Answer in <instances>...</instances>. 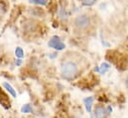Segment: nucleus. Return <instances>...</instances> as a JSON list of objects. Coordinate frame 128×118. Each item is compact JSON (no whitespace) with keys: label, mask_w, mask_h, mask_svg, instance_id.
<instances>
[{"label":"nucleus","mask_w":128,"mask_h":118,"mask_svg":"<svg viewBox=\"0 0 128 118\" xmlns=\"http://www.w3.org/2000/svg\"><path fill=\"white\" fill-rule=\"evenodd\" d=\"M62 74L66 80H72L78 74V66L72 62H66L62 66Z\"/></svg>","instance_id":"1"},{"label":"nucleus","mask_w":128,"mask_h":118,"mask_svg":"<svg viewBox=\"0 0 128 118\" xmlns=\"http://www.w3.org/2000/svg\"><path fill=\"white\" fill-rule=\"evenodd\" d=\"M31 3L34 4H40V5H46L47 4V1L46 0H29Z\"/></svg>","instance_id":"10"},{"label":"nucleus","mask_w":128,"mask_h":118,"mask_svg":"<svg viewBox=\"0 0 128 118\" xmlns=\"http://www.w3.org/2000/svg\"><path fill=\"white\" fill-rule=\"evenodd\" d=\"M90 118H94V116L92 115V113H90Z\"/></svg>","instance_id":"16"},{"label":"nucleus","mask_w":128,"mask_h":118,"mask_svg":"<svg viewBox=\"0 0 128 118\" xmlns=\"http://www.w3.org/2000/svg\"><path fill=\"white\" fill-rule=\"evenodd\" d=\"M84 106H86V109L88 113H92V103H94V97L90 96V97H86L84 99Z\"/></svg>","instance_id":"5"},{"label":"nucleus","mask_w":128,"mask_h":118,"mask_svg":"<svg viewBox=\"0 0 128 118\" xmlns=\"http://www.w3.org/2000/svg\"><path fill=\"white\" fill-rule=\"evenodd\" d=\"M96 0H82V4L84 5H92L94 2H96Z\"/></svg>","instance_id":"11"},{"label":"nucleus","mask_w":128,"mask_h":118,"mask_svg":"<svg viewBox=\"0 0 128 118\" xmlns=\"http://www.w3.org/2000/svg\"><path fill=\"white\" fill-rule=\"evenodd\" d=\"M72 118H82V117H80V116H72Z\"/></svg>","instance_id":"15"},{"label":"nucleus","mask_w":128,"mask_h":118,"mask_svg":"<svg viewBox=\"0 0 128 118\" xmlns=\"http://www.w3.org/2000/svg\"><path fill=\"white\" fill-rule=\"evenodd\" d=\"M109 68H110V66H109L108 64H106V62H103V64L100 66V68H98V70H97V72H99V74H105Z\"/></svg>","instance_id":"7"},{"label":"nucleus","mask_w":128,"mask_h":118,"mask_svg":"<svg viewBox=\"0 0 128 118\" xmlns=\"http://www.w3.org/2000/svg\"><path fill=\"white\" fill-rule=\"evenodd\" d=\"M15 55H16V57L18 58L19 60L23 59V57H24V52H23V50L20 48V47H18V48H16V50H15Z\"/></svg>","instance_id":"9"},{"label":"nucleus","mask_w":128,"mask_h":118,"mask_svg":"<svg viewBox=\"0 0 128 118\" xmlns=\"http://www.w3.org/2000/svg\"><path fill=\"white\" fill-rule=\"evenodd\" d=\"M60 17L62 18V19H66V11H64V9H61V11H60Z\"/></svg>","instance_id":"12"},{"label":"nucleus","mask_w":128,"mask_h":118,"mask_svg":"<svg viewBox=\"0 0 128 118\" xmlns=\"http://www.w3.org/2000/svg\"><path fill=\"white\" fill-rule=\"evenodd\" d=\"M108 115V112L106 110V108L103 105H96L94 108V116L96 118H106Z\"/></svg>","instance_id":"4"},{"label":"nucleus","mask_w":128,"mask_h":118,"mask_svg":"<svg viewBox=\"0 0 128 118\" xmlns=\"http://www.w3.org/2000/svg\"><path fill=\"white\" fill-rule=\"evenodd\" d=\"M126 86L128 88V78H126Z\"/></svg>","instance_id":"14"},{"label":"nucleus","mask_w":128,"mask_h":118,"mask_svg":"<svg viewBox=\"0 0 128 118\" xmlns=\"http://www.w3.org/2000/svg\"><path fill=\"white\" fill-rule=\"evenodd\" d=\"M49 47L54 48V49H56L58 51H61V50L64 49V44H63L61 42V40L59 39V37H53L51 39V41L49 42Z\"/></svg>","instance_id":"3"},{"label":"nucleus","mask_w":128,"mask_h":118,"mask_svg":"<svg viewBox=\"0 0 128 118\" xmlns=\"http://www.w3.org/2000/svg\"><path fill=\"white\" fill-rule=\"evenodd\" d=\"M32 111H33V109L30 104H25V105H23L22 108H21V112H22V113H30V112H32Z\"/></svg>","instance_id":"8"},{"label":"nucleus","mask_w":128,"mask_h":118,"mask_svg":"<svg viewBox=\"0 0 128 118\" xmlns=\"http://www.w3.org/2000/svg\"><path fill=\"white\" fill-rule=\"evenodd\" d=\"M16 64H21V60H17V62H16Z\"/></svg>","instance_id":"13"},{"label":"nucleus","mask_w":128,"mask_h":118,"mask_svg":"<svg viewBox=\"0 0 128 118\" xmlns=\"http://www.w3.org/2000/svg\"><path fill=\"white\" fill-rule=\"evenodd\" d=\"M74 25L76 29L84 30L90 25V18L86 14H80L76 16V18L74 21Z\"/></svg>","instance_id":"2"},{"label":"nucleus","mask_w":128,"mask_h":118,"mask_svg":"<svg viewBox=\"0 0 128 118\" xmlns=\"http://www.w3.org/2000/svg\"><path fill=\"white\" fill-rule=\"evenodd\" d=\"M3 86L5 88V89H6V90H7L13 97H17V92H16V90L13 88L8 82H3Z\"/></svg>","instance_id":"6"}]
</instances>
